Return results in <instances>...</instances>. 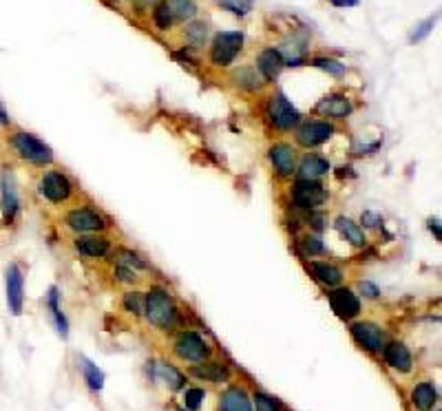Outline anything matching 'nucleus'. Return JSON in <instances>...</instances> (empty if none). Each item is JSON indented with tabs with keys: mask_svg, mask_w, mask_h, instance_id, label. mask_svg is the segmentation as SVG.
<instances>
[{
	"mask_svg": "<svg viewBox=\"0 0 442 411\" xmlns=\"http://www.w3.org/2000/svg\"><path fill=\"white\" fill-rule=\"evenodd\" d=\"M7 148L9 153L16 157L18 162L27 164V166H36V169H47L56 162V155L49 144H44L40 137H36L34 133H27V131H11L7 137Z\"/></svg>",
	"mask_w": 442,
	"mask_h": 411,
	"instance_id": "1",
	"label": "nucleus"
},
{
	"mask_svg": "<svg viewBox=\"0 0 442 411\" xmlns=\"http://www.w3.org/2000/svg\"><path fill=\"white\" fill-rule=\"evenodd\" d=\"M146 294V306H144V318L160 332H169L179 325V306L173 299V294L162 285H153Z\"/></svg>",
	"mask_w": 442,
	"mask_h": 411,
	"instance_id": "2",
	"label": "nucleus"
},
{
	"mask_svg": "<svg viewBox=\"0 0 442 411\" xmlns=\"http://www.w3.org/2000/svg\"><path fill=\"white\" fill-rule=\"evenodd\" d=\"M36 190L42 200L51 206H69V204H73L75 195H78L75 181L60 169L44 171L36 181Z\"/></svg>",
	"mask_w": 442,
	"mask_h": 411,
	"instance_id": "3",
	"label": "nucleus"
},
{
	"mask_svg": "<svg viewBox=\"0 0 442 411\" xmlns=\"http://www.w3.org/2000/svg\"><path fill=\"white\" fill-rule=\"evenodd\" d=\"M264 117L268 122V126L277 133H292L303 119L301 111L287 100L285 93H281V91H274V93L268 96Z\"/></svg>",
	"mask_w": 442,
	"mask_h": 411,
	"instance_id": "4",
	"label": "nucleus"
},
{
	"mask_svg": "<svg viewBox=\"0 0 442 411\" xmlns=\"http://www.w3.org/2000/svg\"><path fill=\"white\" fill-rule=\"evenodd\" d=\"M63 223L75 235H104L109 230V219L93 206L75 204L65 210Z\"/></svg>",
	"mask_w": 442,
	"mask_h": 411,
	"instance_id": "5",
	"label": "nucleus"
},
{
	"mask_svg": "<svg viewBox=\"0 0 442 411\" xmlns=\"http://www.w3.org/2000/svg\"><path fill=\"white\" fill-rule=\"evenodd\" d=\"M330 200V190L316 179H294L290 186V204L294 210L312 212L321 210Z\"/></svg>",
	"mask_w": 442,
	"mask_h": 411,
	"instance_id": "6",
	"label": "nucleus"
},
{
	"mask_svg": "<svg viewBox=\"0 0 442 411\" xmlns=\"http://www.w3.org/2000/svg\"><path fill=\"white\" fill-rule=\"evenodd\" d=\"M243 44H246V36H243V32H219V34H215V38H212V42H210V51H208L210 65L217 67V69L230 67L237 60V56L243 51Z\"/></svg>",
	"mask_w": 442,
	"mask_h": 411,
	"instance_id": "7",
	"label": "nucleus"
},
{
	"mask_svg": "<svg viewBox=\"0 0 442 411\" xmlns=\"http://www.w3.org/2000/svg\"><path fill=\"white\" fill-rule=\"evenodd\" d=\"M294 133V146L303 150H314L318 146L327 144L334 135L337 126L327 119H301V124L292 131Z\"/></svg>",
	"mask_w": 442,
	"mask_h": 411,
	"instance_id": "8",
	"label": "nucleus"
},
{
	"mask_svg": "<svg viewBox=\"0 0 442 411\" xmlns=\"http://www.w3.org/2000/svg\"><path fill=\"white\" fill-rule=\"evenodd\" d=\"M299 148L292 142L277 140L268 146V159L274 175L283 181H290L297 177V164H299Z\"/></svg>",
	"mask_w": 442,
	"mask_h": 411,
	"instance_id": "9",
	"label": "nucleus"
},
{
	"mask_svg": "<svg viewBox=\"0 0 442 411\" xmlns=\"http://www.w3.org/2000/svg\"><path fill=\"white\" fill-rule=\"evenodd\" d=\"M173 354L184 363H202L212 356L210 343L193 330H181L173 343Z\"/></svg>",
	"mask_w": 442,
	"mask_h": 411,
	"instance_id": "10",
	"label": "nucleus"
},
{
	"mask_svg": "<svg viewBox=\"0 0 442 411\" xmlns=\"http://www.w3.org/2000/svg\"><path fill=\"white\" fill-rule=\"evenodd\" d=\"M20 188L18 179L13 175L11 166H3L0 169V212L7 226H11L20 215Z\"/></svg>",
	"mask_w": 442,
	"mask_h": 411,
	"instance_id": "11",
	"label": "nucleus"
},
{
	"mask_svg": "<svg viewBox=\"0 0 442 411\" xmlns=\"http://www.w3.org/2000/svg\"><path fill=\"white\" fill-rule=\"evenodd\" d=\"M349 334H352V339L356 341L358 347H363L365 352L370 354H380L383 352V347L389 343L387 341V332L372 323V321H354L349 325Z\"/></svg>",
	"mask_w": 442,
	"mask_h": 411,
	"instance_id": "12",
	"label": "nucleus"
},
{
	"mask_svg": "<svg viewBox=\"0 0 442 411\" xmlns=\"http://www.w3.org/2000/svg\"><path fill=\"white\" fill-rule=\"evenodd\" d=\"M327 299H330L332 312L337 314L341 321H354V318H358L360 312H363L360 296L352 290V287H347V285L334 287V290L327 294Z\"/></svg>",
	"mask_w": 442,
	"mask_h": 411,
	"instance_id": "13",
	"label": "nucleus"
},
{
	"mask_svg": "<svg viewBox=\"0 0 442 411\" xmlns=\"http://www.w3.org/2000/svg\"><path fill=\"white\" fill-rule=\"evenodd\" d=\"M354 111H356L354 100L345 93H327L314 104V113L325 117L327 122L347 119L349 115H354Z\"/></svg>",
	"mask_w": 442,
	"mask_h": 411,
	"instance_id": "14",
	"label": "nucleus"
},
{
	"mask_svg": "<svg viewBox=\"0 0 442 411\" xmlns=\"http://www.w3.org/2000/svg\"><path fill=\"white\" fill-rule=\"evenodd\" d=\"M5 290L9 312L13 316H20L25 308V272L16 261H11L5 268Z\"/></svg>",
	"mask_w": 442,
	"mask_h": 411,
	"instance_id": "15",
	"label": "nucleus"
},
{
	"mask_svg": "<svg viewBox=\"0 0 442 411\" xmlns=\"http://www.w3.org/2000/svg\"><path fill=\"white\" fill-rule=\"evenodd\" d=\"M71 246L86 259H106L113 252V241L106 235H75Z\"/></svg>",
	"mask_w": 442,
	"mask_h": 411,
	"instance_id": "16",
	"label": "nucleus"
},
{
	"mask_svg": "<svg viewBox=\"0 0 442 411\" xmlns=\"http://www.w3.org/2000/svg\"><path fill=\"white\" fill-rule=\"evenodd\" d=\"M308 49H310L308 36L306 34H299V32H292L277 47V51L281 53L285 67H301V65H306L308 63Z\"/></svg>",
	"mask_w": 442,
	"mask_h": 411,
	"instance_id": "17",
	"label": "nucleus"
},
{
	"mask_svg": "<svg viewBox=\"0 0 442 411\" xmlns=\"http://www.w3.org/2000/svg\"><path fill=\"white\" fill-rule=\"evenodd\" d=\"M308 272L312 274V279L316 283H321L323 287H330V290L343 285V281H345V270L339 263L327 261V259H310Z\"/></svg>",
	"mask_w": 442,
	"mask_h": 411,
	"instance_id": "18",
	"label": "nucleus"
},
{
	"mask_svg": "<svg viewBox=\"0 0 442 411\" xmlns=\"http://www.w3.org/2000/svg\"><path fill=\"white\" fill-rule=\"evenodd\" d=\"M330 171H332V164L321 153H306V155L299 157V164H297V177L299 179L321 181Z\"/></svg>",
	"mask_w": 442,
	"mask_h": 411,
	"instance_id": "19",
	"label": "nucleus"
},
{
	"mask_svg": "<svg viewBox=\"0 0 442 411\" xmlns=\"http://www.w3.org/2000/svg\"><path fill=\"white\" fill-rule=\"evenodd\" d=\"M383 358L391 370L401 372V374H409L411 370H414V356H411L409 347L401 341L387 343L383 347Z\"/></svg>",
	"mask_w": 442,
	"mask_h": 411,
	"instance_id": "20",
	"label": "nucleus"
},
{
	"mask_svg": "<svg viewBox=\"0 0 442 411\" xmlns=\"http://www.w3.org/2000/svg\"><path fill=\"white\" fill-rule=\"evenodd\" d=\"M283 67H285L283 65V58L277 51V47H268L264 51H259L254 69L261 73V78L266 82H274V80H277L279 75H281V71H283Z\"/></svg>",
	"mask_w": 442,
	"mask_h": 411,
	"instance_id": "21",
	"label": "nucleus"
},
{
	"mask_svg": "<svg viewBox=\"0 0 442 411\" xmlns=\"http://www.w3.org/2000/svg\"><path fill=\"white\" fill-rule=\"evenodd\" d=\"M219 411H254L252 409V398L243 387L230 385V387H226L219 396Z\"/></svg>",
	"mask_w": 442,
	"mask_h": 411,
	"instance_id": "22",
	"label": "nucleus"
},
{
	"mask_svg": "<svg viewBox=\"0 0 442 411\" xmlns=\"http://www.w3.org/2000/svg\"><path fill=\"white\" fill-rule=\"evenodd\" d=\"M334 228H337V233L349 243L352 248H368V235H365V228H360V223H356L354 219L349 217H337L334 219Z\"/></svg>",
	"mask_w": 442,
	"mask_h": 411,
	"instance_id": "23",
	"label": "nucleus"
},
{
	"mask_svg": "<svg viewBox=\"0 0 442 411\" xmlns=\"http://www.w3.org/2000/svg\"><path fill=\"white\" fill-rule=\"evenodd\" d=\"M190 376H195L197 380H204V383H226L230 378V370L221 363L202 360L190 367Z\"/></svg>",
	"mask_w": 442,
	"mask_h": 411,
	"instance_id": "24",
	"label": "nucleus"
},
{
	"mask_svg": "<svg viewBox=\"0 0 442 411\" xmlns=\"http://www.w3.org/2000/svg\"><path fill=\"white\" fill-rule=\"evenodd\" d=\"M409 400L416 411H434V407L438 405V389L431 380H422L411 389Z\"/></svg>",
	"mask_w": 442,
	"mask_h": 411,
	"instance_id": "25",
	"label": "nucleus"
},
{
	"mask_svg": "<svg viewBox=\"0 0 442 411\" xmlns=\"http://www.w3.org/2000/svg\"><path fill=\"white\" fill-rule=\"evenodd\" d=\"M148 367H150V378L162 380V383H166L173 391L184 389V385H186V376L181 374L177 367H173V365H166V363H148Z\"/></svg>",
	"mask_w": 442,
	"mask_h": 411,
	"instance_id": "26",
	"label": "nucleus"
},
{
	"mask_svg": "<svg viewBox=\"0 0 442 411\" xmlns=\"http://www.w3.org/2000/svg\"><path fill=\"white\" fill-rule=\"evenodd\" d=\"M44 303H47V310L51 314V321L58 330V334L63 339L69 337V321H67V316L63 312V308H60V290L56 285L49 287V292H47V299H44Z\"/></svg>",
	"mask_w": 442,
	"mask_h": 411,
	"instance_id": "27",
	"label": "nucleus"
},
{
	"mask_svg": "<svg viewBox=\"0 0 442 411\" xmlns=\"http://www.w3.org/2000/svg\"><path fill=\"white\" fill-rule=\"evenodd\" d=\"M233 80L241 91H248V93H256V91H261L264 84H266V80L261 78V73H259L252 65L235 69Z\"/></svg>",
	"mask_w": 442,
	"mask_h": 411,
	"instance_id": "28",
	"label": "nucleus"
},
{
	"mask_svg": "<svg viewBox=\"0 0 442 411\" xmlns=\"http://www.w3.org/2000/svg\"><path fill=\"white\" fill-rule=\"evenodd\" d=\"M297 246L301 250V254L306 256V259H316V256H323L327 252L325 248V241L321 239V235H316V233H301L297 237Z\"/></svg>",
	"mask_w": 442,
	"mask_h": 411,
	"instance_id": "29",
	"label": "nucleus"
},
{
	"mask_svg": "<svg viewBox=\"0 0 442 411\" xmlns=\"http://www.w3.org/2000/svg\"><path fill=\"white\" fill-rule=\"evenodd\" d=\"M111 256L115 259V263L126 266V268H131L135 272H148L150 270V266L146 263V259L142 254H137L135 250H131V248H124V246L113 248Z\"/></svg>",
	"mask_w": 442,
	"mask_h": 411,
	"instance_id": "30",
	"label": "nucleus"
},
{
	"mask_svg": "<svg viewBox=\"0 0 442 411\" xmlns=\"http://www.w3.org/2000/svg\"><path fill=\"white\" fill-rule=\"evenodd\" d=\"M80 370L84 376V383L91 391H102L104 389V372L98 367L93 360H89L86 356H80Z\"/></svg>",
	"mask_w": 442,
	"mask_h": 411,
	"instance_id": "31",
	"label": "nucleus"
},
{
	"mask_svg": "<svg viewBox=\"0 0 442 411\" xmlns=\"http://www.w3.org/2000/svg\"><path fill=\"white\" fill-rule=\"evenodd\" d=\"M184 38H186L190 49H202L206 44V38H208V25L204 20H190L186 25Z\"/></svg>",
	"mask_w": 442,
	"mask_h": 411,
	"instance_id": "32",
	"label": "nucleus"
},
{
	"mask_svg": "<svg viewBox=\"0 0 442 411\" xmlns=\"http://www.w3.org/2000/svg\"><path fill=\"white\" fill-rule=\"evenodd\" d=\"M166 3H169V7L173 11L175 22H186V20L190 22V20H195L197 11H200L195 0H166Z\"/></svg>",
	"mask_w": 442,
	"mask_h": 411,
	"instance_id": "33",
	"label": "nucleus"
},
{
	"mask_svg": "<svg viewBox=\"0 0 442 411\" xmlns=\"http://www.w3.org/2000/svg\"><path fill=\"white\" fill-rule=\"evenodd\" d=\"M144 306H146V294L140 292V290H129L122 294V310H124L126 314H133V316H144Z\"/></svg>",
	"mask_w": 442,
	"mask_h": 411,
	"instance_id": "34",
	"label": "nucleus"
},
{
	"mask_svg": "<svg viewBox=\"0 0 442 411\" xmlns=\"http://www.w3.org/2000/svg\"><path fill=\"white\" fill-rule=\"evenodd\" d=\"M310 65L314 69H321L325 71L327 75H332V78H343V75L347 73V65H343L341 60H334V58H325V56H316L310 60Z\"/></svg>",
	"mask_w": 442,
	"mask_h": 411,
	"instance_id": "35",
	"label": "nucleus"
},
{
	"mask_svg": "<svg viewBox=\"0 0 442 411\" xmlns=\"http://www.w3.org/2000/svg\"><path fill=\"white\" fill-rule=\"evenodd\" d=\"M153 22H155V27L160 29V32H169V29L175 25L173 11H171V7H169L166 0H157V3H155V7H153Z\"/></svg>",
	"mask_w": 442,
	"mask_h": 411,
	"instance_id": "36",
	"label": "nucleus"
},
{
	"mask_svg": "<svg viewBox=\"0 0 442 411\" xmlns=\"http://www.w3.org/2000/svg\"><path fill=\"white\" fill-rule=\"evenodd\" d=\"M217 5L226 11H230L233 16L246 18L254 7V0H217Z\"/></svg>",
	"mask_w": 442,
	"mask_h": 411,
	"instance_id": "37",
	"label": "nucleus"
},
{
	"mask_svg": "<svg viewBox=\"0 0 442 411\" xmlns=\"http://www.w3.org/2000/svg\"><path fill=\"white\" fill-rule=\"evenodd\" d=\"M204 400H206V391L202 387H188L184 396H181V403H184L188 411H200L204 407Z\"/></svg>",
	"mask_w": 442,
	"mask_h": 411,
	"instance_id": "38",
	"label": "nucleus"
},
{
	"mask_svg": "<svg viewBox=\"0 0 442 411\" xmlns=\"http://www.w3.org/2000/svg\"><path fill=\"white\" fill-rule=\"evenodd\" d=\"M436 22H438V11L434 13V16L424 18L422 22H418L414 29H411V34H409V42H422L427 36H429V34L434 32Z\"/></svg>",
	"mask_w": 442,
	"mask_h": 411,
	"instance_id": "39",
	"label": "nucleus"
},
{
	"mask_svg": "<svg viewBox=\"0 0 442 411\" xmlns=\"http://www.w3.org/2000/svg\"><path fill=\"white\" fill-rule=\"evenodd\" d=\"M306 223L310 226V230L321 235L325 228L330 226V219H327V212L321 208V210H312V212H306Z\"/></svg>",
	"mask_w": 442,
	"mask_h": 411,
	"instance_id": "40",
	"label": "nucleus"
},
{
	"mask_svg": "<svg viewBox=\"0 0 442 411\" xmlns=\"http://www.w3.org/2000/svg\"><path fill=\"white\" fill-rule=\"evenodd\" d=\"M113 279L117 283H124V285H137V283H142V277H140V272H135L126 266H119L115 263L113 268Z\"/></svg>",
	"mask_w": 442,
	"mask_h": 411,
	"instance_id": "41",
	"label": "nucleus"
},
{
	"mask_svg": "<svg viewBox=\"0 0 442 411\" xmlns=\"http://www.w3.org/2000/svg\"><path fill=\"white\" fill-rule=\"evenodd\" d=\"M252 405L256 407V411H281V403L266 391H254Z\"/></svg>",
	"mask_w": 442,
	"mask_h": 411,
	"instance_id": "42",
	"label": "nucleus"
},
{
	"mask_svg": "<svg viewBox=\"0 0 442 411\" xmlns=\"http://www.w3.org/2000/svg\"><path fill=\"white\" fill-rule=\"evenodd\" d=\"M356 294L363 299H380V287L372 281H358L356 283Z\"/></svg>",
	"mask_w": 442,
	"mask_h": 411,
	"instance_id": "43",
	"label": "nucleus"
},
{
	"mask_svg": "<svg viewBox=\"0 0 442 411\" xmlns=\"http://www.w3.org/2000/svg\"><path fill=\"white\" fill-rule=\"evenodd\" d=\"M360 228H383V217L374 210H365L360 215Z\"/></svg>",
	"mask_w": 442,
	"mask_h": 411,
	"instance_id": "44",
	"label": "nucleus"
},
{
	"mask_svg": "<svg viewBox=\"0 0 442 411\" xmlns=\"http://www.w3.org/2000/svg\"><path fill=\"white\" fill-rule=\"evenodd\" d=\"M427 228H429V233L434 235L436 241H442V228H440V219L438 217L427 219Z\"/></svg>",
	"mask_w": 442,
	"mask_h": 411,
	"instance_id": "45",
	"label": "nucleus"
},
{
	"mask_svg": "<svg viewBox=\"0 0 442 411\" xmlns=\"http://www.w3.org/2000/svg\"><path fill=\"white\" fill-rule=\"evenodd\" d=\"M327 3L339 9H349V7H358L360 0H327Z\"/></svg>",
	"mask_w": 442,
	"mask_h": 411,
	"instance_id": "46",
	"label": "nucleus"
},
{
	"mask_svg": "<svg viewBox=\"0 0 442 411\" xmlns=\"http://www.w3.org/2000/svg\"><path fill=\"white\" fill-rule=\"evenodd\" d=\"M11 124V119H9V113H7V109L3 106V102H0V126H9Z\"/></svg>",
	"mask_w": 442,
	"mask_h": 411,
	"instance_id": "47",
	"label": "nucleus"
},
{
	"mask_svg": "<svg viewBox=\"0 0 442 411\" xmlns=\"http://www.w3.org/2000/svg\"><path fill=\"white\" fill-rule=\"evenodd\" d=\"M177 411H184V409H177Z\"/></svg>",
	"mask_w": 442,
	"mask_h": 411,
	"instance_id": "48",
	"label": "nucleus"
},
{
	"mask_svg": "<svg viewBox=\"0 0 442 411\" xmlns=\"http://www.w3.org/2000/svg\"><path fill=\"white\" fill-rule=\"evenodd\" d=\"M115 3H117V0H115Z\"/></svg>",
	"mask_w": 442,
	"mask_h": 411,
	"instance_id": "49",
	"label": "nucleus"
}]
</instances>
